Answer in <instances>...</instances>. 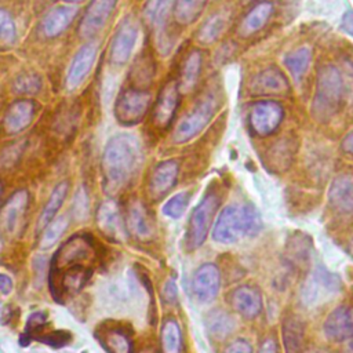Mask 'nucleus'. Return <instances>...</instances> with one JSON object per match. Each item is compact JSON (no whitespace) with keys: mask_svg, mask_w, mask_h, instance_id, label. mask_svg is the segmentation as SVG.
I'll list each match as a JSON object with an SVG mask.
<instances>
[{"mask_svg":"<svg viewBox=\"0 0 353 353\" xmlns=\"http://www.w3.org/2000/svg\"><path fill=\"white\" fill-rule=\"evenodd\" d=\"M142 161V145L135 135L123 132L112 137L101 161L103 190L110 196L123 192L135 179Z\"/></svg>","mask_w":353,"mask_h":353,"instance_id":"nucleus-1","label":"nucleus"},{"mask_svg":"<svg viewBox=\"0 0 353 353\" xmlns=\"http://www.w3.org/2000/svg\"><path fill=\"white\" fill-rule=\"evenodd\" d=\"M262 229V219L252 204H232L218 215L212 239L222 244H232L243 237L255 236Z\"/></svg>","mask_w":353,"mask_h":353,"instance_id":"nucleus-2","label":"nucleus"},{"mask_svg":"<svg viewBox=\"0 0 353 353\" xmlns=\"http://www.w3.org/2000/svg\"><path fill=\"white\" fill-rule=\"evenodd\" d=\"M343 101V81L334 65H324L317 72L316 91L312 102V113L316 120L324 123L332 119Z\"/></svg>","mask_w":353,"mask_h":353,"instance_id":"nucleus-3","label":"nucleus"},{"mask_svg":"<svg viewBox=\"0 0 353 353\" xmlns=\"http://www.w3.org/2000/svg\"><path fill=\"white\" fill-rule=\"evenodd\" d=\"M218 105V97L214 92H208L201 97L192 110L188 112L176 124L172 134V141L181 145L199 135L212 120Z\"/></svg>","mask_w":353,"mask_h":353,"instance_id":"nucleus-4","label":"nucleus"},{"mask_svg":"<svg viewBox=\"0 0 353 353\" xmlns=\"http://www.w3.org/2000/svg\"><path fill=\"white\" fill-rule=\"evenodd\" d=\"M152 95L148 90L127 87L120 91L114 102V119L119 124L134 127L143 121L150 110Z\"/></svg>","mask_w":353,"mask_h":353,"instance_id":"nucleus-5","label":"nucleus"},{"mask_svg":"<svg viewBox=\"0 0 353 353\" xmlns=\"http://www.w3.org/2000/svg\"><path fill=\"white\" fill-rule=\"evenodd\" d=\"M221 199L216 192H208L201 201L194 207L186 232V247L189 250H196L203 245L212 225V219L219 207Z\"/></svg>","mask_w":353,"mask_h":353,"instance_id":"nucleus-6","label":"nucleus"},{"mask_svg":"<svg viewBox=\"0 0 353 353\" xmlns=\"http://www.w3.org/2000/svg\"><path fill=\"white\" fill-rule=\"evenodd\" d=\"M284 119V109L280 102L263 99L255 102L248 112V123L254 134L258 137L272 135Z\"/></svg>","mask_w":353,"mask_h":353,"instance_id":"nucleus-7","label":"nucleus"},{"mask_svg":"<svg viewBox=\"0 0 353 353\" xmlns=\"http://www.w3.org/2000/svg\"><path fill=\"white\" fill-rule=\"evenodd\" d=\"M138 23L132 17H125L116 28L109 47V61L114 66H123L130 59L138 39Z\"/></svg>","mask_w":353,"mask_h":353,"instance_id":"nucleus-8","label":"nucleus"},{"mask_svg":"<svg viewBox=\"0 0 353 353\" xmlns=\"http://www.w3.org/2000/svg\"><path fill=\"white\" fill-rule=\"evenodd\" d=\"M181 99V91L176 80H168L160 90L157 99L152 108V123L159 130H165L171 125Z\"/></svg>","mask_w":353,"mask_h":353,"instance_id":"nucleus-9","label":"nucleus"},{"mask_svg":"<svg viewBox=\"0 0 353 353\" xmlns=\"http://www.w3.org/2000/svg\"><path fill=\"white\" fill-rule=\"evenodd\" d=\"M119 0H91L77 28L81 39H92L108 23Z\"/></svg>","mask_w":353,"mask_h":353,"instance_id":"nucleus-10","label":"nucleus"},{"mask_svg":"<svg viewBox=\"0 0 353 353\" xmlns=\"http://www.w3.org/2000/svg\"><path fill=\"white\" fill-rule=\"evenodd\" d=\"M97 54H98V48L94 43H87L83 44L76 54L73 55L68 72H66V77H65V85L68 90H76L84 80L85 77L90 74L95 59H97Z\"/></svg>","mask_w":353,"mask_h":353,"instance_id":"nucleus-11","label":"nucleus"},{"mask_svg":"<svg viewBox=\"0 0 353 353\" xmlns=\"http://www.w3.org/2000/svg\"><path fill=\"white\" fill-rule=\"evenodd\" d=\"M77 12L79 8L76 4L65 3L54 6L44 14L40 22V32L47 39H55L61 36L74 21Z\"/></svg>","mask_w":353,"mask_h":353,"instance_id":"nucleus-12","label":"nucleus"},{"mask_svg":"<svg viewBox=\"0 0 353 353\" xmlns=\"http://www.w3.org/2000/svg\"><path fill=\"white\" fill-rule=\"evenodd\" d=\"M221 273L215 263H203L196 269L192 279V291L197 301L211 302L219 292Z\"/></svg>","mask_w":353,"mask_h":353,"instance_id":"nucleus-13","label":"nucleus"},{"mask_svg":"<svg viewBox=\"0 0 353 353\" xmlns=\"http://www.w3.org/2000/svg\"><path fill=\"white\" fill-rule=\"evenodd\" d=\"M37 112V103L33 99H17L14 101L3 119L4 132L8 135H15L26 130L33 121Z\"/></svg>","mask_w":353,"mask_h":353,"instance_id":"nucleus-14","label":"nucleus"},{"mask_svg":"<svg viewBox=\"0 0 353 353\" xmlns=\"http://www.w3.org/2000/svg\"><path fill=\"white\" fill-rule=\"evenodd\" d=\"M179 163L175 159L160 161L153 168L149 178V194L156 200L165 196L176 183Z\"/></svg>","mask_w":353,"mask_h":353,"instance_id":"nucleus-15","label":"nucleus"},{"mask_svg":"<svg viewBox=\"0 0 353 353\" xmlns=\"http://www.w3.org/2000/svg\"><path fill=\"white\" fill-rule=\"evenodd\" d=\"M324 334L332 342H349L353 338V307L334 309L324 321Z\"/></svg>","mask_w":353,"mask_h":353,"instance_id":"nucleus-16","label":"nucleus"},{"mask_svg":"<svg viewBox=\"0 0 353 353\" xmlns=\"http://www.w3.org/2000/svg\"><path fill=\"white\" fill-rule=\"evenodd\" d=\"M328 203L341 215H353V174H342L332 179Z\"/></svg>","mask_w":353,"mask_h":353,"instance_id":"nucleus-17","label":"nucleus"},{"mask_svg":"<svg viewBox=\"0 0 353 353\" xmlns=\"http://www.w3.org/2000/svg\"><path fill=\"white\" fill-rule=\"evenodd\" d=\"M232 307L245 319H255L263 309L261 291L254 285H240L230 292Z\"/></svg>","mask_w":353,"mask_h":353,"instance_id":"nucleus-18","label":"nucleus"},{"mask_svg":"<svg viewBox=\"0 0 353 353\" xmlns=\"http://www.w3.org/2000/svg\"><path fill=\"white\" fill-rule=\"evenodd\" d=\"M342 287L339 279L335 274L328 273L325 269H317L303 285V299L307 303L321 299V296L334 294Z\"/></svg>","mask_w":353,"mask_h":353,"instance_id":"nucleus-19","label":"nucleus"},{"mask_svg":"<svg viewBox=\"0 0 353 353\" xmlns=\"http://www.w3.org/2000/svg\"><path fill=\"white\" fill-rule=\"evenodd\" d=\"M97 223L101 232L109 239L117 240L124 234V222L119 204L112 199L102 201L98 207Z\"/></svg>","mask_w":353,"mask_h":353,"instance_id":"nucleus-20","label":"nucleus"},{"mask_svg":"<svg viewBox=\"0 0 353 353\" xmlns=\"http://www.w3.org/2000/svg\"><path fill=\"white\" fill-rule=\"evenodd\" d=\"M170 12H171L170 0H148L142 10L145 22L153 29V32L157 36V43L161 44V47L168 46L165 43V37H167L165 26H167Z\"/></svg>","mask_w":353,"mask_h":353,"instance_id":"nucleus-21","label":"nucleus"},{"mask_svg":"<svg viewBox=\"0 0 353 353\" xmlns=\"http://www.w3.org/2000/svg\"><path fill=\"white\" fill-rule=\"evenodd\" d=\"M305 331V321L298 314H285L281 323V339L284 353H303Z\"/></svg>","mask_w":353,"mask_h":353,"instance_id":"nucleus-22","label":"nucleus"},{"mask_svg":"<svg viewBox=\"0 0 353 353\" xmlns=\"http://www.w3.org/2000/svg\"><path fill=\"white\" fill-rule=\"evenodd\" d=\"M290 84L285 74L276 66H269L252 79L251 90L255 94H281L288 90Z\"/></svg>","mask_w":353,"mask_h":353,"instance_id":"nucleus-23","label":"nucleus"},{"mask_svg":"<svg viewBox=\"0 0 353 353\" xmlns=\"http://www.w3.org/2000/svg\"><path fill=\"white\" fill-rule=\"evenodd\" d=\"M273 14V4L268 0L256 3L241 19L239 25V34L248 37L259 32L270 19Z\"/></svg>","mask_w":353,"mask_h":353,"instance_id":"nucleus-24","label":"nucleus"},{"mask_svg":"<svg viewBox=\"0 0 353 353\" xmlns=\"http://www.w3.org/2000/svg\"><path fill=\"white\" fill-rule=\"evenodd\" d=\"M295 142L290 139H280L274 142L265 153L263 164L272 172H281L287 170L295 154Z\"/></svg>","mask_w":353,"mask_h":353,"instance_id":"nucleus-25","label":"nucleus"},{"mask_svg":"<svg viewBox=\"0 0 353 353\" xmlns=\"http://www.w3.org/2000/svg\"><path fill=\"white\" fill-rule=\"evenodd\" d=\"M28 204H29V194L23 189L15 192L7 200V203L1 210L0 219L8 232H15V229L18 228V223L22 221L25 215Z\"/></svg>","mask_w":353,"mask_h":353,"instance_id":"nucleus-26","label":"nucleus"},{"mask_svg":"<svg viewBox=\"0 0 353 353\" xmlns=\"http://www.w3.org/2000/svg\"><path fill=\"white\" fill-rule=\"evenodd\" d=\"M203 68V54L200 50H192L183 59L179 79L176 80L181 92H189L199 81Z\"/></svg>","mask_w":353,"mask_h":353,"instance_id":"nucleus-27","label":"nucleus"},{"mask_svg":"<svg viewBox=\"0 0 353 353\" xmlns=\"http://www.w3.org/2000/svg\"><path fill=\"white\" fill-rule=\"evenodd\" d=\"M125 226L134 236L139 239L149 237V234L152 233V221L149 218L146 207L141 201H134L128 207Z\"/></svg>","mask_w":353,"mask_h":353,"instance_id":"nucleus-28","label":"nucleus"},{"mask_svg":"<svg viewBox=\"0 0 353 353\" xmlns=\"http://www.w3.org/2000/svg\"><path fill=\"white\" fill-rule=\"evenodd\" d=\"M208 0H174L171 14L174 21L181 26H188L197 21L205 8Z\"/></svg>","mask_w":353,"mask_h":353,"instance_id":"nucleus-29","label":"nucleus"},{"mask_svg":"<svg viewBox=\"0 0 353 353\" xmlns=\"http://www.w3.org/2000/svg\"><path fill=\"white\" fill-rule=\"evenodd\" d=\"M68 188H69V183L66 181L59 182L54 188L50 199L47 200L44 208H43V211L40 214V218H39V222H37V229L39 230L46 229L54 221L58 210L62 207V204H63V201L66 199Z\"/></svg>","mask_w":353,"mask_h":353,"instance_id":"nucleus-30","label":"nucleus"},{"mask_svg":"<svg viewBox=\"0 0 353 353\" xmlns=\"http://www.w3.org/2000/svg\"><path fill=\"white\" fill-rule=\"evenodd\" d=\"M154 61L152 58V55L149 52H142L134 62L131 70H130V77L131 81L134 83V87L137 88H143L146 90V87L152 83L153 77H154Z\"/></svg>","mask_w":353,"mask_h":353,"instance_id":"nucleus-31","label":"nucleus"},{"mask_svg":"<svg viewBox=\"0 0 353 353\" xmlns=\"http://www.w3.org/2000/svg\"><path fill=\"white\" fill-rule=\"evenodd\" d=\"M182 346L181 328L176 320L167 319L161 325V350L163 353H179Z\"/></svg>","mask_w":353,"mask_h":353,"instance_id":"nucleus-32","label":"nucleus"},{"mask_svg":"<svg viewBox=\"0 0 353 353\" xmlns=\"http://www.w3.org/2000/svg\"><path fill=\"white\" fill-rule=\"evenodd\" d=\"M225 25L226 19L222 14H212L197 30V41L204 46L212 44L223 32Z\"/></svg>","mask_w":353,"mask_h":353,"instance_id":"nucleus-33","label":"nucleus"},{"mask_svg":"<svg viewBox=\"0 0 353 353\" xmlns=\"http://www.w3.org/2000/svg\"><path fill=\"white\" fill-rule=\"evenodd\" d=\"M310 61H312V52L306 47L296 48L284 57V65L287 66L290 73L294 76V79H301L306 73L310 65Z\"/></svg>","mask_w":353,"mask_h":353,"instance_id":"nucleus-34","label":"nucleus"},{"mask_svg":"<svg viewBox=\"0 0 353 353\" xmlns=\"http://www.w3.org/2000/svg\"><path fill=\"white\" fill-rule=\"evenodd\" d=\"M233 327V319L223 310H212L207 316V328L214 336L223 338L232 332Z\"/></svg>","mask_w":353,"mask_h":353,"instance_id":"nucleus-35","label":"nucleus"},{"mask_svg":"<svg viewBox=\"0 0 353 353\" xmlns=\"http://www.w3.org/2000/svg\"><path fill=\"white\" fill-rule=\"evenodd\" d=\"M102 343L109 353H132L131 338L123 330L106 331Z\"/></svg>","mask_w":353,"mask_h":353,"instance_id":"nucleus-36","label":"nucleus"},{"mask_svg":"<svg viewBox=\"0 0 353 353\" xmlns=\"http://www.w3.org/2000/svg\"><path fill=\"white\" fill-rule=\"evenodd\" d=\"M41 87V79L37 73L26 72L23 74H19L14 83H12V90L17 94L21 95H32L40 91Z\"/></svg>","mask_w":353,"mask_h":353,"instance_id":"nucleus-37","label":"nucleus"},{"mask_svg":"<svg viewBox=\"0 0 353 353\" xmlns=\"http://www.w3.org/2000/svg\"><path fill=\"white\" fill-rule=\"evenodd\" d=\"M310 240L303 233H295L291 236L288 243V255L295 262H305L309 258Z\"/></svg>","mask_w":353,"mask_h":353,"instance_id":"nucleus-38","label":"nucleus"},{"mask_svg":"<svg viewBox=\"0 0 353 353\" xmlns=\"http://www.w3.org/2000/svg\"><path fill=\"white\" fill-rule=\"evenodd\" d=\"M17 40V29L12 17L4 8H0V48L11 47Z\"/></svg>","mask_w":353,"mask_h":353,"instance_id":"nucleus-39","label":"nucleus"},{"mask_svg":"<svg viewBox=\"0 0 353 353\" xmlns=\"http://www.w3.org/2000/svg\"><path fill=\"white\" fill-rule=\"evenodd\" d=\"M189 201H190V193L179 192L165 201V204L163 205V214L168 218L176 219L185 212Z\"/></svg>","mask_w":353,"mask_h":353,"instance_id":"nucleus-40","label":"nucleus"},{"mask_svg":"<svg viewBox=\"0 0 353 353\" xmlns=\"http://www.w3.org/2000/svg\"><path fill=\"white\" fill-rule=\"evenodd\" d=\"M69 225V221L66 216H61L57 221H52L44 230L41 240H40V247L47 248L51 247L54 243L58 241V239L62 236V233L66 230Z\"/></svg>","mask_w":353,"mask_h":353,"instance_id":"nucleus-41","label":"nucleus"},{"mask_svg":"<svg viewBox=\"0 0 353 353\" xmlns=\"http://www.w3.org/2000/svg\"><path fill=\"white\" fill-rule=\"evenodd\" d=\"M36 339L39 342H43V343L50 345L52 347H62V346H65L70 342L72 335L68 331L57 330V331H51V332H47V334L37 335Z\"/></svg>","mask_w":353,"mask_h":353,"instance_id":"nucleus-42","label":"nucleus"},{"mask_svg":"<svg viewBox=\"0 0 353 353\" xmlns=\"http://www.w3.org/2000/svg\"><path fill=\"white\" fill-rule=\"evenodd\" d=\"M46 324H47V314L44 312H34L29 316L26 321L25 332L32 336V334L41 331Z\"/></svg>","mask_w":353,"mask_h":353,"instance_id":"nucleus-43","label":"nucleus"},{"mask_svg":"<svg viewBox=\"0 0 353 353\" xmlns=\"http://www.w3.org/2000/svg\"><path fill=\"white\" fill-rule=\"evenodd\" d=\"M223 353H252V346L247 339H234L225 349Z\"/></svg>","mask_w":353,"mask_h":353,"instance_id":"nucleus-44","label":"nucleus"},{"mask_svg":"<svg viewBox=\"0 0 353 353\" xmlns=\"http://www.w3.org/2000/svg\"><path fill=\"white\" fill-rule=\"evenodd\" d=\"M176 295H178V290H176V284L174 279H168L164 290H163V296L167 302H175L176 301Z\"/></svg>","mask_w":353,"mask_h":353,"instance_id":"nucleus-45","label":"nucleus"},{"mask_svg":"<svg viewBox=\"0 0 353 353\" xmlns=\"http://www.w3.org/2000/svg\"><path fill=\"white\" fill-rule=\"evenodd\" d=\"M258 353H280L279 352V345L276 342L274 338L269 336V338H265L258 349Z\"/></svg>","mask_w":353,"mask_h":353,"instance_id":"nucleus-46","label":"nucleus"},{"mask_svg":"<svg viewBox=\"0 0 353 353\" xmlns=\"http://www.w3.org/2000/svg\"><path fill=\"white\" fill-rule=\"evenodd\" d=\"M341 29L353 37V10L346 11L341 19Z\"/></svg>","mask_w":353,"mask_h":353,"instance_id":"nucleus-47","label":"nucleus"},{"mask_svg":"<svg viewBox=\"0 0 353 353\" xmlns=\"http://www.w3.org/2000/svg\"><path fill=\"white\" fill-rule=\"evenodd\" d=\"M12 290V280L7 276L0 273V291L3 294H10Z\"/></svg>","mask_w":353,"mask_h":353,"instance_id":"nucleus-48","label":"nucleus"},{"mask_svg":"<svg viewBox=\"0 0 353 353\" xmlns=\"http://www.w3.org/2000/svg\"><path fill=\"white\" fill-rule=\"evenodd\" d=\"M341 148H342V150H343L345 153L353 154V131H350V132L342 139Z\"/></svg>","mask_w":353,"mask_h":353,"instance_id":"nucleus-49","label":"nucleus"},{"mask_svg":"<svg viewBox=\"0 0 353 353\" xmlns=\"http://www.w3.org/2000/svg\"><path fill=\"white\" fill-rule=\"evenodd\" d=\"M66 3H70V4H74V3H80V1H83V0H65Z\"/></svg>","mask_w":353,"mask_h":353,"instance_id":"nucleus-50","label":"nucleus"},{"mask_svg":"<svg viewBox=\"0 0 353 353\" xmlns=\"http://www.w3.org/2000/svg\"><path fill=\"white\" fill-rule=\"evenodd\" d=\"M142 353H157L154 349H148V350H145V352H142Z\"/></svg>","mask_w":353,"mask_h":353,"instance_id":"nucleus-51","label":"nucleus"},{"mask_svg":"<svg viewBox=\"0 0 353 353\" xmlns=\"http://www.w3.org/2000/svg\"><path fill=\"white\" fill-rule=\"evenodd\" d=\"M0 193H1V183H0Z\"/></svg>","mask_w":353,"mask_h":353,"instance_id":"nucleus-52","label":"nucleus"},{"mask_svg":"<svg viewBox=\"0 0 353 353\" xmlns=\"http://www.w3.org/2000/svg\"><path fill=\"white\" fill-rule=\"evenodd\" d=\"M244 1H251V0H244Z\"/></svg>","mask_w":353,"mask_h":353,"instance_id":"nucleus-53","label":"nucleus"},{"mask_svg":"<svg viewBox=\"0 0 353 353\" xmlns=\"http://www.w3.org/2000/svg\"><path fill=\"white\" fill-rule=\"evenodd\" d=\"M0 310H1V309H0Z\"/></svg>","mask_w":353,"mask_h":353,"instance_id":"nucleus-54","label":"nucleus"}]
</instances>
